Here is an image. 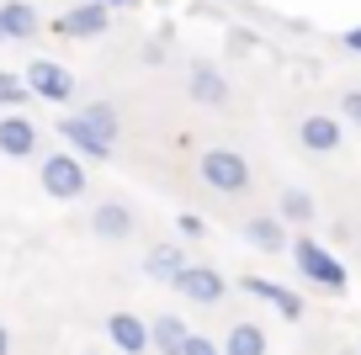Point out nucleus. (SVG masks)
<instances>
[{
	"label": "nucleus",
	"instance_id": "1",
	"mask_svg": "<svg viewBox=\"0 0 361 355\" xmlns=\"http://www.w3.org/2000/svg\"><path fill=\"white\" fill-rule=\"evenodd\" d=\"M293 266L303 270V281H314V287H324V292H345L350 287V270L340 266L335 255H329L319 239H293Z\"/></svg>",
	"mask_w": 361,
	"mask_h": 355
},
{
	"label": "nucleus",
	"instance_id": "2",
	"mask_svg": "<svg viewBox=\"0 0 361 355\" xmlns=\"http://www.w3.org/2000/svg\"><path fill=\"white\" fill-rule=\"evenodd\" d=\"M197 175L213 191H224V197H239V191L250 186V159L239 154V149H207V154L197 159Z\"/></svg>",
	"mask_w": 361,
	"mask_h": 355
},
{
	"label": "nucleus",
	"instance_id": "3",
	"mask_svg": "<svg viewBox=\"0 0 361 355\" xmlns=\"http://www.w3.org/2000/svg\"><path fill=\"white\" fill-rule=\"evenodd\" d=\"M37 180H43V191L54 201H80L85 197V165H80V154H48L43 165H37Z\"/></svg>",
	"mask_w": 361,
	"mask_h": 355
},
{
	"label": "nucleus",
	"instance_id": "4",
	"mask_svg": "<svg viewBox=\"0 0 361 355\" xmlns=\"http://www.w3.org/2000/svg\"><path fill=\"white\" fill-rule=\"evenodd\" d=\"M27 90H32L37 101H54V106H69L75 101V75H69L59 58H32V64L22 69Z\"/></svg>",
	"mask_w": 361,
	"mask_h": 355
},
{
	"label": "nucleus",
	"instance_id": "5",
	"mask_svg": "<svg viewBox=\"0 0 361 355\" xmlns=\"http://www.w3.org/2000/svg\"><path fill=\"white\" fill-rule=\"evenodd\" d=\"M106 27H112V6H102V0H80L75 11L59 16V32H64V37H80V43L106 37Z\"/></svg>",
	"mask_w": 361,
	"mask_h": 355
},
{
	"label": "nucleus",
	"instance_id": "6",
	"mask_svg": "<svg viewBox=\"0 0 361 355\" xmlns=\"http://www.w3.org/2000/svg\"><path fill=\"white\" fill-rule=\"evenodd\" d=\"M224 270H213V266H186L176 276V292L186 302H202V308H213V302H224Z\"/></svg>",
	"mask_w": 361,
	"mask_h": 355
},
{
	"label": "nucleus",
	"instance_id": "7",
	"mask_svg": "<svg viewBox=\"0 0 361 355\" xmlns=\"http://www.w3.org/2000/svg\"><path fill=\"white\" fill-rule=\"evenodd\" d=\"M54 127H59V138L69 144V154H80V159H96V165H102V159H112V149H117V144H106V138H96L85 123H80V117H59Z\"/></svg>",
	"mask_w": 361,
	"mask_h": 355
},
{
	"label": "nucleus",
	"instance_id": "8",
	"mask_svg": "<svg viewBox=\"0 0 361 355\" xmlns=\"http://www.w3.org/2000/svg\"><path fill=\"white\" fill-rule=\"evenodd\" d=\"M106 340H112L123 355H144V350H154V340H149V323L138 318V313H112V318H106Z\"/></svg>",
	"mask_w": 361,
	"mask_h": 355
},
{
	"label": "nucleus",
	"instance_id": "9",
	"mask_svg": "<svg viewBox=\"0 0 361 355\" xmlns=\"http://www.w3.org/2000/svg\"><path fill=\"white\" fill-rule=\"evenodd\" d=\"M0 154L6 159L37 154V123H27L22 111H6V117H0Z\"/></svg>",
	"mask_w": 361,
	"mask_h": 355
},
{
	"label": "nucleus",
	"instance_id": "10",
	"mask_svg": "<svg viewBox=\"0 0 361 355\" xmlns=\"http://www.w3.org/2000/svg\"><path fill=\"white\" fill-rule=\"evenodd\" d=\"M340 138H345V127H340L335 117H324V111H314V117L298 123V144H303L308 154H335Z\"/></svg>",
	"mask_w": 361,
	"mask_h": 355
},
{
	"label": "nucleus",
	"instance_id": "11",
	"mask_svg": "<svg viewBox=\"0 0 361 355\" xmlns=\"http://www.w3.org/2000/svg\"><path fill=\"white\" fill-rule=\"evenodd\" d=\"M245 292H250V297H260V302H271V308L282 313L287 323H298V318H303V297H298L293 287H282V281H266V276H245Z\"/></svg>",
	"mask_w": 361,
	"mask_h": 355
},
{
	"label": "nucleus",
	"instance_id": "12",
	"mask_svg": "<svg viewBox=\"0 0 361 355\" xmlns=\"http://www.w3.org/2000/svg\"><path fill=\"white\" fill-rule=\"evenodd\" d=\"M149 340H154L159 355H186L192 329H186V318H180V313H159V318H149Z\"/></svg>",
	"mask_w": 361,
	"mask_h": 355
},
{
	"label": "nucleus",
	"instance_id": "13",
	"mask_svg": "<svg viewBox=\"0 0 361 355\" xmlns=\"http://www.w3.org/2000/svg\"><path fill=\"white\" fill-rule=\"evenodd\" d=\"M186 90H192L197 106H224V101H228V80L218 75L213 64H192V80H186Z\"/></svg>",
	"mask_w": 361,
	"mask_h": 355
},
{
	"label": "nucleus",
	"instance_id": "14",
	"mask_svg": "<svg viewBox=\"0 0 361 355\" xmlns=\"http://www.w3.org/2000/svg\"><path fill=\"white\" fill-rule=\"evenodd\" d=\"M245 244L260 249V255H282V249H293V244H287L282 218H250L245 223Z\"/></svg>",
	"mask_w": 361,
	"mask_h": 355
},
{
	"label": "nucleus",
	"instance_id": "15",
	"mask_svg": "<svg viewBox=\"0 0 361 355\" xmlns=\"http://www.w3.org/2000/svg\"><path fill=\"white\" fill-rule=\"evenodd\" d=\"M180 270H186V249H180V244H154L144 255V276L149 281H170V287H176Z\"/></svg>",
	"mask_w": 361,
	"mask_h": 355
},
{
	"label": "nucleus",
	"instance_id": "16",
	"mask_svg": "<svg viewBox=\"0 0 361 355\" xmlns=\"http://www.w3.org/2000/svg\"><path fill=\"white\" fill-rule=\"evenodd\" d=\"M0 27H6V43H27V37H37V11L27 0H6L0 6Z\"/></svg>",
	"mask_w": 361,
	"mask_h": 355
},
{
	"label": "nucleus",
	"instance_id": "17",
	"mask_svg": "<svg viewBox=\"0 0 361 355\" xmlns=\"http://www.w3.org/2000/svg\"><path fill=\"white\" fill-rule=\"evenodd\" d=\"M90 228H96V239H128L133 233V212L123 201H102V207L90 212Z\"/></svg>",
	"mask_w": 361,
	"mask_h": 355
},
{
	"label": "nucleus",
	"instance_id": "18",
	"mask_svg": "<svg viewBox=\"0 0 361 355\" xmlns=\"http://www.w3.org/2000/svg\"><path fill=\"white\" fill-rule=\"evenodd\" d=\"M75 117H80L96 138H106V144H117V133H123V117H117L112 101H90V106H80Z\"/></svg>",
	"mask_w": 361,
	"mask_h": 355
},
{
	"label": "nucleus",
	"instance_id": "19",
	"mask_svg": "<svg viewBox=\"0 0 361 355\" xmlns=\"http://www.w3.org/2000/svg\"><path fill=\"white\" fill-rule=\"evenodd\" d=\"M224 355H266V329L260 323H234V329L224 334Z\"/></svg>",
	"mask_w": 361,
	"mask_h": 355
},
{
	"label": "nucleus",
	"instance_id": "20",
	"mask_svg": "<svg viewBox=\"0 0 361 355\" xmlns=\"http://www.w3.org/2000/svg\"><path fill=\"white\" fill-rule=\"evenodd\" d=\"M276 207H282V218H287V223H314V212H319V207H314V197H308L303 186H287Z\"/></svg>",
	"mask_w": 361,
	"mask_h": 355
},
{
	"label": "nucleus",
	"instance_id": "21",
	"mask_svg": "<svg viewBox=\"0 0 361 355\" xmlns=\"http://www.w3.org/2000/svg\"><path fill=\"white\" fill-rule=\"evenodd\" d=\"M27 101H32L27 80H22V75H11V69H0V106H6V111H22Z\"/></svg>",
	"mask_w": 361,
	"mask_h": 355
},
{
	"label": "nucleus",
	"instance_id": "22",
	"mask_svg": "<svg viewBox=\"0 0 361 355\" xmlns=\"http://www.w3.org/2000/svg\"><path fill=\"white\" fill-rule=\"evenodd\" d=\"M340 123L361 127V90H345V101H340Z\"/></svg>",
	"mask_w": 361,
	"mask_h": 355
},
{
	"label": "nucleus",
	"instance_id": "23",
	"mask_svg": "<svg viewBox=\"0 0 361 355\" xmlns=\"http://www.w3.org/2000/svg\"><path fill=\"white\" fill-rule=\"evenodd\" d=\"M186 355H224V344L207 340V334H192V340H186Z\"/></svg>",
	"mask_w": 361,
	"mask_h": 355
},
{
	"label": "nucleus",
	"instance_id": "24",
	"mask_svg": "<svg viewBox=\"0 0 361 355\" xmlns=\"http://www.w3.org/2000/svg\"><path fill=\"white\" fill-rule=\"evenodd\" d=\"M176 228L186 233V239H197V233H202V218H197V212H180V218H176Z\"/></svg>",
	"mask_w": 361,
	"mask_h": 355
},
{
	"label": "nucleus",
	"instance_id": "25",
	"mask_svg": "<svg viewBox=\"0 0 361 355\" xmlns=\"http://www.w3.org/2000/svg\"><path fill=\"white\" fill-rule=\"evenodd\" d=\"M340 48H345V54H361V27H350V32H340Z\"/></svg>",
	"mask_w": 361,
	"mask_h": 355
},
{
	"label": "nucleus",
	"instance_id": "26",
	"mask_svg": "<svg viewBox=\"0 0 361 355\" xmlns=\"http://www.w3.org/2000/svg\"><path fill=\"white\" fill-rule=\"evenodd\" d=\"M0 355H11V329L0 323Z\"/></svg>",
	"mask_w": 361,
	"mask_h": 355
},
{
	"label": "nucleus",
	"instance_id": "27",
	"mask_svg": "<svg viewBox=\"0 0 361 355\" xmlns=\"http://www.w3.org/2000/svg\"><path fill=\"white\" fill-rule=\"evenodd\" d=\"M102 6H112V11H117V6H133V0H102Z\"/></svg>",
	"mask_w": 361,
	"mask_h": 355
},
{
	"label": "nucleus",
	"instance_id": "28",
	"mask_svg": "<svg viewBox=\"0 0 361 355\" xmlns=\"http://www.w3.org/2000/svg\"><path fill=\"white\" fill-rule=\"evenodd\" d=\"M0 43H6V27H0Z\"/></svg>",
	"mask_w": 361,
	"mask_h": 355
}]
</instances>
